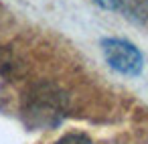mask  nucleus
Returning <instances> with one entry per match:
<instances>
[{"instance_id": "2", "label": "nucleus", "mask_w": 148, "mask_h": 144, "mask_svg": "<svg viewBox=\"0 0 148 144\" xmlns=\"http://www.w3.org/2000/svg\"><path fill=\"white\" fill-rule=\"evenodd\" d=\"M57 144H91V140H87L85 136H79V134H69V136L61 138Z\"/></svg>"}, {"instance_id": "1", "label": "nucleus", "mask_w": 148, "mask_h": 144, "mask_svg": "<svg viewBox=\"0 0 148 144\" xmlns=\"http://www.w3.org/2000/svg\"><path fill=\"white\" fill-rule=\"evenodd\" d=\"M101 49H103L106 61L116 71L124 75H138L142 71L144 59L132 43L122 41V39H106L101 41Z\"/></svg>"}, {"instance_id": "3", "label": "nucleus", "mask_w": 148, "mask_h": 144, "mask_svg": "<svg viewBox=\"0 0 148 144\" xmlns=\"http://www.w3.org/2000/svg\"><path fill=\"white\" fill-rule=\"evenodd\" d=\"M97 4H101L103 8H116L118 6V0H95Z\"/></svg>"}]
</instances>
